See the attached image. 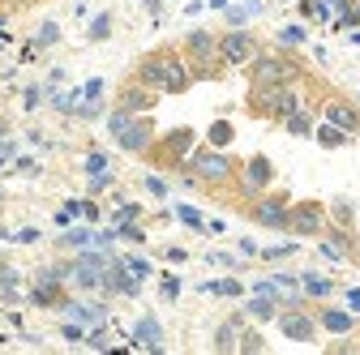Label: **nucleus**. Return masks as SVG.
<instances>
[{
    "instance_id": "nucleus-20",
    "label": "nucleus",
    "mask_w": 360,
    "mask_h": 355,
    "mask_svg": "<svg viewBox=\"0 0 360 355\" xmlns=\"http://www.w3.org/2000/svg\"><path fill=\"white\" fill-rule=\"evenodd\" d=\"M249 313H253V317H262V321H270V317H275V300H266V295L249 300Z\"/></svg>"
},
{
    "instance_id": "nucleus-15",
    "label": "nucleus",
    "mask_w": 360,
    "mask_h": 355,
    "mask_svg": "<svg viewBox=\"0 0 360 355\" xmlns=\"http://www.w3.org/2000/svg\"><path fill=\"white\" fill-rule=\"evenodd\" d=\"M318 326L322 330H330V334H352V313H339V308H322V313H318Z\"/></svg>"
},
{
    "instance_id": "nucleus-29",
    "label": "nucleus",
    "mask_w": 360,
    "mask_h": 355,
    "mask_svg": "<svg viewBox=\"0 0 360 355\" xmlns=\"http://www.w3.org/2000/svg\"><path fill=\"white\" fill-rule=\"evenodd\" d=\"M214 291H223V295H236V291H240V283H232V279H228V283H214Z\"/></svg>"
},
{
    "instance_id": "nucleus-17",
    "label": "nucleus",
    "mask_w": 360,
    "mask_h": 355,
    "mask_svg": "<svg viewBox=\"0 0 360 355\" xmlns=\"http://www.w3.org/2000/svg\"><path fill=\"white\" fill-rule=\"evenodd\" d=\"M232 138H236V133H232V124H228V120L210 124V133H206V142H210L214 150H228V146H232Z\"/></svg>"
},
{
    "instance_id": "nucleus-31",
    "label": "nucleus",
    "mask_w": 360,
    "mask_h": 355,
    "mask_svg": "<svg viewBox=\"0 0 360 355\" xmlns=\"http://www.w3.org/2000/svg\"><path fill=\"white\" fill-rule=\"evenodd\" d=\"M120 236H124V240H133V244H142V240H146V236H142V232H138V227H124V232H120Z\"/></svg>"
},
{
    "instance_id": "nucleus-27",
    "label": "nucleus",
    "mask_w": 360,
    "mask_h": 355,
    "mask_svg": "<svg viewBox=\"0 0 360 355\" xmlns=\"http://www.w3.org/2000/svg\"><path fill=\"white\" fill-rule=\"evenodd\" d=\"M279 39L283 43H304V30L300 26H288V30H279Z\"/></svg>"
},
{
    "instance_id": "nucleus-13",
    "label": "nucleus",
    "mask_w": 360,
    "mask_h": 355,
    "mask_svg": "<svg viewBox=\"0 0 360 355\" xmlns=\"http://www.w3.org/2000/svg\"><path fill=\"white\" fill-rule=\"evenodd\" d=\"M155 95H159V91H150V86H142V81H138V86H124V91H120V107L146 116V112L155 107Z\"/></svg>"
},
{
    "instance_id": "nucleus-22",
    "label": "nucleus",
    "mask_w": 360,
    "mask_h": 355,
    "mask_svg": "<svg viewBox=\"0 0 360 355\" xmlns=\"http://www.w3.org/2000/svg\"><path fill=\"white\" fill-rule=\"evenodd\" d=\"M56 39H60V26H56V22H48V26H39V39H34V43H39V48H52Z\"/></svg>"
},
{
    "instance_id": "nucleus-30",
    "label": "nucleus",
    "mask_w": 360,
    "mask_h": 355,
    "mask_svg": "<svg viewBox=\"0 0 360 355\" xmlns=\"http://www.w3.org/2000/svg\"><path fill=\"white\" fill-rule=\"evenodd\" d=\"M39 240V232L34 227H26V232H18V244H34Z\"/></svg>"
},
{
    "instance_id": "nucleus-21",
    "label": "nucleus",
    "mask_w": 360,
    "mask_h": 355,
    "mask_svg": "<svg viewBox=\"0 0 360 355\" xmlns=\"http://www.w3.org/2000/svg\"><path fill=\"white\" fill-rule=\"evenodd\" d=\"M0 295L18 300V270H0Z\"/></svg>"
},
{
    "instance_id": "nucleus-19",
    "label": "nucleus",
    "mask_w": 360,
    "mask_h": 355,
    "mask_svg": "<svg viewBox=\"0 0 360 355\" xmlns=\"http://www.w3.org/2000/svg\"><path fill=\"white\" fill-rule=\"evenodd\" d=\"M313 138H318L326 150H335V146H343V142H347V133H343V128H335V124H322L318 133H313Z\"/></svg>"
},
{
    "instance_id": "nucleus-5",
    "label": "nucleus",
    "mask_w": 360,
    "mask_h": 355,
    "mask_svg": "<svg viewBox=\"0 0 360 355\" xmlns=\"http://www.w3.org/2000/svg\"><path fill=\"white\" fill-rule=\"evenodd\" d=\"M288 232L292 236H322L326 232V206L322 201H292L288 206Z\"/></svg>"
},
{
    "instance_id": "nucleus-14",
    "label": "nucleus",
    "mask_w": 360,
    "mask_h": 355,
    "mask_svg": "<svg viewBox=\"0 0 360 355\" xmlns=\"http://www.w3.org/2000/svg\"><path fill=\"white\" fill-rule=\"evenodd\" d=\"M326 124H335V128H343V133H356V128H360V112H356L352 103H343V99H330V103H326Z\"/></svg>"
},
{
    "instance_id": "nucleus-23",
    "label": "nucleus",
    "mask_w": 360,
    "mask_h": 355,
    "mask_svg": "<svg viewBox=\"0 0 360 355\" xmlns=\"http://www.w3.org/2000/svg\"><path fill=\"white\" fill-rule=\"evenodd\" d=\"M304 291H309V295H330V283L318 279V274H304Z\"/></svg>"
},
{
    "instance_id": "nucleus-4",
    "label": "nucleus",
    "mask_w": 360,
    "mask_h": 355,
    "mask_svg": "<svg viewBox=\"0 0 360 355\" xmlns=\"http://www.w3.org/2000/svg\"><path fill=\"white\" fill-rule=\"evenodd\" d=\"M300 77V65L279 52H257L249 60V86H292Z\"/></svg>"
},
{
    "instance_id": "nucleus-2",
    "label": "nucleus",
    "mask_w": 360,
    "mask_h": 355,
    "mask_svg": "<svg viewBox=\"0 0 360 355\" xmlns=\"http://www.w3.org/2000/svg\"><path fill=\"white\" fill-rule=\"evenodd\" d=\"M108 128H112L116 146L129 150V154H150V146H155V124H150L146 116H138V112L116 107V112L108 116Z\"/></svg>"
},
{
    "instance_id": "nucleus-1",
    "label": "nucleus",
    "mask_w": 360,
    "mask_h": 355,
    "mask_svg": "<svg viewBox=\"0 0 360 355\" xmlns=\"http://www.w3.org/2000/svg\"><path fill=\"white\" fill-rule=\"evenodd\" d=\"M138 81L150 86V91H159V95H185L193 86V65L185 56H176V52H150L138 65Z\"/></svg>"
},
{
    "instance_id": "nucleus-24",
    "label": "nucleus",
    "mask_w": 360,
    "mask_h": 355,
    "mask_svg": "<svg viewBox=\"0 0 360 355\" xmlns=\"http://www.w3.org/2000/svg\"><path fill=\"white\" fill-rule=\"evenodd\" d=\"M236 351L253 355V351H266V342H262V334H240V347H236Z\"/></svg>"
},
{
    "instance_id": "nucleus-10",
    "label": "nucleus",
    "mask_w": 360,
    "mask_h": 355,
    "mask_svg": "<svg viewBox=\"0 0 360 355\" xmlns=\"http://www.w3.org/2000/svg\"><path fill=\"white\" fill-rule=\"evenodd\" d=\"M279 330L292 342H313V338H318V321H313L304 308H288V313H279Z\"/></svg>"
},
{
    "instance_id": "nucleus-28",
    "label": "nucleus",
    "mask_w": 360,
    "mask_h": 355,
    "mask_svg": "<svg viewBox=\"0 0 360 355\" xmlns=\"http://www.w3.org/2000/svg\"><path fill=\"white\" fill-rule=\"evenodd\" d=\"M335 218L347 227V223H352V206H347V201H335Z\"/></svg>"
},
{
    "instance_id": "nucleus-6",
    "label": "nucleus",
    "mask_w": 360,
    "mask_h": 355,
    "mask_svg": "<svg viewBox=\"0 0 360 355\" xmlns=\"http://www.w3.org/2000/svg\"><path fill=\"white\" fill-rule=\"evenodd\" d=\"M270 180H275V163H270L266 154H253L249 163H240V175H236V189L253 201L270 189Z\"/></svg>"
},
{
    "instance_id": "nucleus-12",
    "label": "nucleus",
    "mask_w": 360,
    "mask_h": 355,
    "mask_svg": "<svg viewBox=\"0 0 360 355\" xmlns=\"http://www.w3.org/2000/svg\"><path fill=\"white\" fill-rule=\"evenodd\" d=\"M185 48H189V56H193L198 65H214V56H219V39H214L210 30H193V34L185 39Z\"/></svg>"
},
{
    "instance_id": "nucleus-18",
    "label": "nucleus",
    "mask_w": 360,
    "mask_h": 355,
    "mask_svg": "<svg viewBox=\"0 0 360 355\" xmlns=\"http://www.w3.org/2000/svg\"><path fill=\"white\" fill-rule=\"evenodd\" d=\"M283 128L292 133V138H313V120H309L304 112H292V116L283 120Z\"/></svg>"
},
{
    "instance_id": "nucleus-11",
    "label": "nucleus",
    "mask_w": 360,
    "mask_h": 355,
    "mask_svg": "<svg viewBox=\"0 0 360 355\" xmlns=\"http://www.w3.org/2000/svg\"><path fill=\"white\" fill-rule=\"evenodd\" d=\"M193 138H198L193 128H172L167 138H163V159L167 163H180L185 154H193Z\"/></svg>"
},
{
    "instance_id": "nucleus-16",
    "label": "nucleus",
    "mask_w": 360,
    "mask_h": 355,
    "mask_svg": "<svg viewBox=\"0 0 360 355\" xmlns=\"http://www.w3.org/2000/svg\"><path fill=\"white\" fill-rule=\"evenodd\" d=\"M240 347V321H223L214 330V351H236Z\"/></svg>"
},
{
    "instance_id": "nucleus-32",
    "label": "nucleus",
    "mask_w": 360,
    "mask_h": 355,
    "mask_svg": "<svg viewBox=\"0 0 360 355\" xmlns=\"http://www.w3.org/2000/svg\"><path fill=\"white\" fill-rule=\"evenodd\" d=\"M352 22H360V9H356V13H352Z\"/></svg>"
},
{
    "instance_id": "nucleus-26",
    "label": "nucleus",
    "mask_w": 360,
    "mask_h": 355,
    "mask_svg": "<svg viewBox=\"0 0 360 355\" xmlns=\"http://www.w3.org/2000/svg\"><path fill=\"white\" fill-rule=\"evenodd\" d=\"M138 334L146 338V347H159V342H163V334H159V326H155V321H142V330H138Z\"/></svg>"
},
{
    "instance_id": "nucleus-7",
    "label": "nucleus",
    "mask_w": 360,
    "mask_h": 355,
    "mask_svg": "<svg viewBox=\"0 0 360 355\" xmlns=\"http://www.w3.org/2000/svg\"><path fill=\"white\" fill-rule=\"evenodd\" d=\"M257 39L249 30H228V34H219V60L223 65H232V69H245L253 56H257Z\"/></svg>"
},
{
    "instance_id": "nucleus-25",
    "label": "nucleus",
    "mask_w": 360,
    "mask_h": 355,
    "mask_svg": "<svg viewBox=\"0 0 360 355\" xmlns=\"http://www.w3.org/2000/svg\"><path fill=\"white\" fill-rule=\"evenodd\" d=\"M108 30H112V18L108 13H99L95 22H90V39H108Z\"/></svg>"
},
{
    "instance_id": "nucleus-9",
    "label": "nucleus",
    "mask_w": 360,
    "mask_h": 355,
    "mask_svg": "<svg viewBox=\"0 0 360 355\" xmlns=\"http://www.w3.org/2000/svg\"><path fill=\"white\" fill-rule=\"evenodd\" d=\"M60 283H65V274H60V270H39V274H34V287H30V300H34V304H43V308L65 304Z\"/></svg>"
},
{
    "instance_id": "nucleus-8",
    "label": "nucleus",
    "mask_w": 360,
    "mask_h": 355,
    "mask_svg": "<svg viewBox=\"0 0 360 355\" xmlns=\"http://www.w3.org/2000/svg\"><path fill=\"white\" fill-rule=\"evenodd\" d=\"M288 197H270V193H262V197H253V206H249V218L257 227H270V232H288Z\"/></svg>"
},
{
    "instance_id": "nucleus-3",
    "label": "nucleus",
    "mask_w": 360,
    "mask_h": 355,
    "mask_svg": "<svg viewBox=\"0 0 360 355\" xmlns=\"http://www.w3.org/2000/svg\"><path fill=\"white\" fill-rule=\"evenodd\" d=\"M189 171L198 175V185H232L240 175V163L228 154V150H214V146H202L189 154Z\"/></svg>"
}]
</instances>
